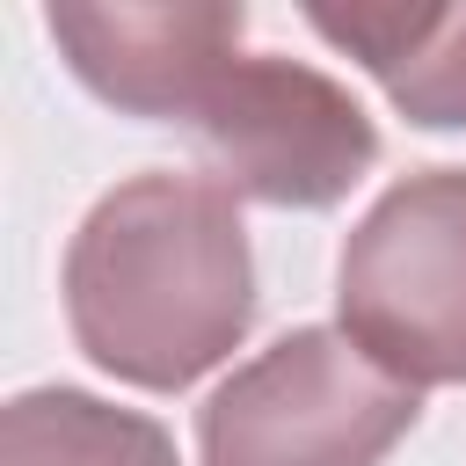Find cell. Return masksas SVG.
I'll use <instances>...</instances> for the list:
<instances>
[{
	"label": "cell",
	"instance_id": "cell-3",
	"mask_svg": "<svg viewBox=\"0 0 466 466\" xmlns=\"http://www.w3.org/2000/svg\"><path fill=\"white\" fill-rule=\"evenodd\" d=\"M422 393L379 371L342 328H291L197 408L204 466H386Z\"/></svg>",
	"mask_w": 466,
	"mask_h": 466
},
{
	"label": "cell",
	"instance_id": "cell-6",
	"mask_svg": "<svg viewBox=\"0 0 466 466\" xmlns=\"http://www.w3.org/2000/svg\"><path fill=\"white\" fill-rule=\"evenodd\" d=\"M306 29L357 58L408 124H466V7H306Z\"/></svg>",
	"mask_w": 466,
	"mask_h": 466
},
{
	"label": "cell",
	"instance_id": "cell-5",
	"mask_svg": "<svg viewBox=\"0 0 466 466\" xmlns=\"http://www.w3.org/2000/svg\"><path fill=\"white\" fill-rule=\"evenodd\" d=\"M44 29L109 109L182 124L204 80L240 51L248 7H44Z\"/></svg>",
	"mask_w": 466,
	"mask_h": 466
},
{
	"label": "cell",
	"instance_id": "cell-4",
	"mask_svg": "<svg viewBox=\"0 0 466 466\" xmlns=\"http://www.w3.org/2000/svg\"><path fill=\"white\" fill-rule=\"evenodd\" d=\"M182 131L226 197L277 211H328L379 160V124L364 102L335 73L284 51H233L189 102Z\"/></svg>",
	"mask_w": 466,
	"mask_h": 466
},
{
	"label": "cell",
	"instance_id": "cell-1",
	"mask_svg": "<svg viewBox=\"0 0 466 466\" xmlns=\"http://www.w3.org/2000/svg\"><path fill=\"white\" fill-rule=\"evenodd\" d=\"M255 320V255L240 197L211 175L146 167L102 189L66 248V328L124 386L182 393L240 350Z\"/></svg>",
	"mask_w": 466,
	"mask_h": 466
},
{
	"label": "cell",
	"instance_id": "cell-7",
	"mask_svg": "<svg viewBox=\"0 0 466 466\" xmlns=\"http://www.w3.org/2000/svg\"><path fill=\"white\" fill-rule=\"evenodd\" d=\"M0 466H182L175 437L80 386H29L0 408Z\"/></svg>",
	"mask_w": 466,
	"mask_h": 466
},
{
	"label": "cell",
	"instance_id": "cell-2",
	"mask_svg": "<svg viewBox=\"0 0 466 466\" xmlns=\"http://www.w3.org/2000/svg\"><path fill=\"white\" fill-rule=\"evenodd\" d=\"M335 328L415 393L466 386V167H415L350 226Z\"/></svg>",
	"mask_w": 466,
	"mask_h": 466
}]
</instances>
